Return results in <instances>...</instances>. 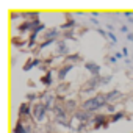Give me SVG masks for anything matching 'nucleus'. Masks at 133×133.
Segmentation results:
<instances>
[{"mask_svg":"<svg viewBox=\"0 0 133 133\" xmlns=\"http://www.w3.org/2000/svg\"><path fill=\"white\" fill-rule=\"evenodd\" d=\"M108 36H110V39H111L113 42H116V41H117V39H116V36H114L113 33H108Z\"/></svg>","mask_w":133,"mask_h":133,"instance_id":"nucleus-11","label":"nucleus"},{"mask_svg":"<svg viewBox=\"0 0 133 133\" xmlns=\"http://www.w3.org/2000/svg\"><path fill=\"white\" fill-rule=\"evenodd\" d=\"M127 38H128V39H130V41H133V33H130V35H128V36H127Z\"/></svg>","mask_w":133,"mask_h":133,"instance_id":"nucleus-13","label":"nucleus"},{"mask_svg":"<svg viewBox=\"0 0 133 133\" xmlns=\"http://www.w3.org/2000/svg\"><path fill=\"white\" fill-rule=\"evenodd\" d=\"M122 116H124V113H117V114H114V116L111 117V121H113V122H116V121H119Z\"/></svg>","mask_w":133,"mask_h":133,"instance_id":"nucleus-9","label":"nucleus"},{"mask_svg":"<svg viewBox=\"0 0 133 133\" xmlns=\"http://www.w3.org/2000/svg\"><path fill=\"white\" fill-rule=\"evenodd\" d=\"M19 113H21V116H24V114H30V107H28L27 103H22Z\"/></svg>","mask_w":133,"mask_h":133,"instance_id":"nucleus-5","label":"nucleus"},{"mask_svg":"<svg viewBox=\"0 0 133 133\" xmlns=\"http://www.w3.org/2000/svg\"><path fill=\"white\" fill-rule=\"evenodd\" d=\"M74 25H75V22H74V21H69L68 24H64V25H61V27H63V28H71V27H74Z\"/></svg>","mask_w":133,"mask_h":133,"instance_id":"nucleus-10","label":"nucleus"},{"mask_svg":"<svg viewBox=\"0 0 133 133\" xmlns=\"http://www.w3.org/2000/svg\"><path fill=\"white\" fill-rule=\"evenodd\" d=\"M85 68H86L88 71H91V74H92V75H97V74H99V71H100V68H99L97 64H94V63H86V64H85Z\"/></svg>","mask_w":133,"mask_h":133,"instance_id":"nucleus-3","label":"nucleus"},{"mask_svg":"<svg viewBox=\"0 0 133 133\" xmlns=\"http://www.w3.org/2000/svg\"><path fill=\"white\" fill-rule=\"evenodd\" d=\"M107 103V97L105 96H97L94 99H89L88 102H85V110L86 111H94V110H99L100 107H103Z\"/></svg>","mask_w":133,"mask_h":133,"instance_id":"nucleus-1","label":"nucleus"},{"mask_svg":"<svg viewBox=\"0 0 133 133\" xmlns=\"http://www.w3.org/2000/svg\"><path fill=\"white\" fill-rule=\"evenodd\" d=\"M61 53L68 55V47H66L64 42H59V44H58V55H61Z\"/></svg>","mask_w":133,"mask_h":133,"instance_id":"nucleus-6","label":"nucleus"},{"mask_svg":"<svg viewBox=\"0 0 133 133\" xmlns=\"http://www.w3.org/2000/svg\"><path fill=\"white\" fill-rule=\"evenodd\" d=\"M45 105H36L35 107V110H33V113H35V117L38 119V121H42V117H44V114H45Z\"/></svg>","mask_w":133,"mask_h":133,"instance_id":"nucleus-2","label":"nucleus"},{"mask_svg":"<svg viewBox=\"0 0 133 133\" xmlns=\"http://www.w3.org/2000/svg\"><path fill=\"white\" fill-rule=\"evenodd\" d=\"M41 82H42L44 85H47V86H49V85H52V75H50V72H47V74H45V77H42V78H41Z\"/></svg>","mask_w":133,"mask_h":133,"instance_id":"nucleus-7","label":"nucleus"},{"mask_svg":"<svg viewBox=\"0 0 133 133\" xmlns=\"http://www.w3.org/2000/svg\"><path fill=\"white\" fill-rule=\"evenodd\" d=\"M71 69H72V64H68L64 69H59V72H58V78H59V80H63V78L66 77V74H68Z\"/></svg>","mask_w":133,"mask_h":133,"instance_id":"nucleus-4","label":"nucleus"},{"mask_svg":"<svg viewBox=\"0 0 133 133\" xmlns=\"http://www.w3.org/2000/svg\"><path fill=\"white\" fill-rule=\"evenodd\" d=\"M36 64H39V59H35V61H30L27 66H24V71H30L33 66H36Z\"/></svg>","mask_w":133,"mask_h":133,"instance_id":"nucleus-8","label":"nucleus"},{"mask_svg":"<svg viewBox=\"0 0 133 133\" xmlns=\"http://www.w3.org/2000/svg\"><path fill=\"white\" fill-rule=\"evenodd\" d=\"M27 97H28V99H30V100H33V99H36V96H35V94H28V96H27Z\"/></svg>","mask_w":133,"mask_h":133,"instance_id":"nucleus-12","label":"nucleus"}]
</instances>
